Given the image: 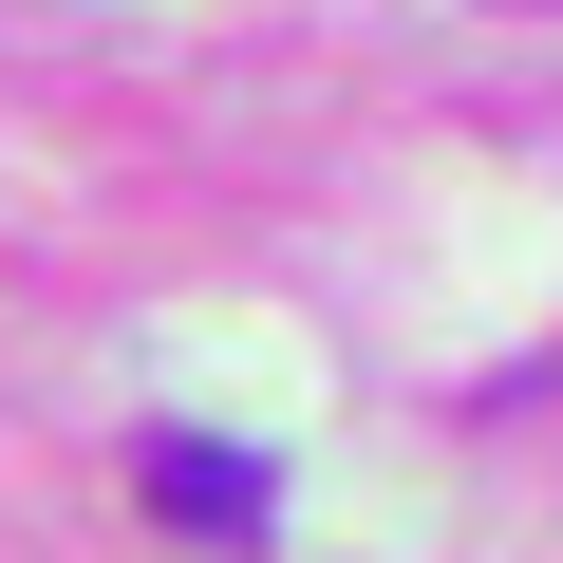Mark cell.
I'll use <instances>...</instances> for the list:
<instances>
[{
    "label": "cell",
    "mask_w": 563,
    "mask_h": 563,
    "mask_svg": "<svg viewBox=\"0 0 563 563\" xmlns=\"http://www.w3.org/2000/svg\"><path fill=\"white\" fill-rule=\"evenodd\" d=\"M151 507H169L188 544H263V451H225V432H151Z\"/></svg>",
    "instance_id": "6da1fadb"
}]
</instances>
